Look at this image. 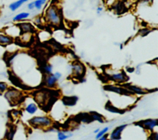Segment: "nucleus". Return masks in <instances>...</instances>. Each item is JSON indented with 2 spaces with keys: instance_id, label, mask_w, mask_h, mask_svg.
I'll list each match as a JSON object with an SVG mask.
<instances>
[{
  "instance_id": "15",
  "label": "nucleus",
  "mask_w": 158,
  "mask_h": 140,
  "mask_svg": "<svg viewBox=\"0 0 158 140\" xmlns=\"http://www.w3.org/2000/svg\"><path fill=\"white\" fill-rule=\"evenodd\" d=\"M77 98L75 96L71 97H64L63 102L64 104L67 106H73L75 104L77 101Z\"/></svg>"
},
{
  "instance_id": "13",
  "label": "nucleus",
  "mask_w": 158,
  "mask_h": 140,
  "mask_svg": "<svg viewBox=\"0 0 158 140\" xmlns=\"http://www.w3.org/2000/svg\"><path fill=\"white\" fill-rule=\"evenodd\" d=\"M28 1V0H18V1H16L11 3L9 5V9L12 11H15L18 8H19L23 3L27 2Z\"/></svg>"
},
{
  "instance_id": "28",
  "label": "nucleus",
  "mask_w": 158,
  "mask_h": 140,
  "mask_svg": "<svg viewBox=\"0 0 158 140\" xmlns=\"http://www.w3.org/2000/svg\"><path fill=\"white\" fill-rule=\"evenodd\" d=\"M99 140H107V134H104L102 136H101V138H99L98 139Z\"/></svg>"
},
{
  "instance_id": "21",
  "label": "nucleus",
  "mask_w": 158,
  "mask_h": 140,
  "mask_svg": "<svg viewBox=\"0 0 158 140\" xmlns=\"http://www.w3.org/2000/svg\"><path fill=\"white\" fill-rule=\"evenodd\" d=\"M71 136H72V134H70V135L66 134L65 133H64L62 131H60L57 134V138H58L59 140H65Z\"/></svg>"
},
{
  "instance_id": "8",
  "label": "nucleus",
  "mask_w": 158,
  "mask_h": 140,
  "mask_svg": "<svg viewBox=\"0 0 158 140\" xmlns=\"http://www.w3.org/2000/svg\"><path fill=\"white\" fill-rule=\"evenodd\" d=\"M72 71L74 75L77 76H81L83 74L84 70H85V67L80 62H75L72 64Z\"/></svg>"
},
{
  "instance_id": "24",
  "label": "nucleus",
  "mask_w": 158,
  "mask_h": 140,
  "mask_svg": "<svg viewBox=\"0 0 158 140\" xmlns=\"http://www.w3.org/2000/svg\"><path fill=\"white\" fill-rule=\"evenodd\" d=\"M7 88V85L4 82H0V91H4Z\"/></svg>"
},
{
  "instance_id": "14",
  "label": "nucleus",
  "mask_w": 158,
  "mask_h": 140,
  "mask_svg": "<svg viewBox=\"0 0 158 140\" xmlns=\"http://www.w3.org/2000/svg\"><path fill=\"white\" fill-rule=\"evenodd\" d=\"M13 42L12 38L8 36L0 34V45H6L11 44Z\"/></svg>"
},
{
  "instance_id": "10",
  "label": "nucleus",
  "mask_w": 158,
  "mask_h": 140,
  "mask_svg": "<svg viewBox=\"0 0 158 140\" xmlns=\"http://www.w3.org/2000/svg\"><path fill=\"white\" fill-rule=\"evenodd\" d=\"M123 86H124L125 88L129 90L130 91H131L133 93H137V94H139V95H143V94H145L146 93L143 89H142L141 88L138 87L137 86H135V85L126 84V85H123Z\"/></svg>"
},
{
  "instance_id": "11",
  "label": "nucleus",
  "mask_w": 158,
  "mask_h": 140,
  "mask_svg": "<svg viewBox=\"0 0 158 140\" xmlns=\"http://www.w3.org/2000/svg\"><path fill=\"white\" fill-rule=\"evenodd\" d=\"M57 81V78L54 76V74H48L45 79V84L48 87H53Z\"/></svg>"
},
{
  "instance_id": "20",
  "label": "nucleus",
  "mask_w": 158,
  "mask_h": 140,
  "mask_svg": "<svg viewBox=\"0 0 158 140\" xmlns=\"http://www.w3.org/2000/svg\"><path fill=\"white\" fill-rule=\"evenodd\" d=\"M109 127H105L102 130H99V131L97 133L96 136V139H98L99 138H101V136H102L104 134H105L106 133V132L109 130Z\"/></svg>"
},
{
  "instance_id": "19",
  "label": "nucleus",
  "mask_w": 158,
  "mask_h": 140,
  "mask_svg": "<svg viewBox=\"0 0 158 140\" xmlns=\"http://www.w3.org/2000/svg\"><path fill=\"white\" fill-rule=\"evenodd\" d=\"M106 109L108 111L113 112V113H121L120 111L118 108H117L114 106L110 104L109 103H108L106 105Z\"/></svg>"
},
{
  "instance_id": "4",
  "label": "nucleus",
  "mask_w": 158,
  "mask_h": 140,
  "mask_svg": "<svg viewBox=\"0 0 158 140\" xmlns=\"http://www.w3.org/2000/svg\"><path fill=\"white\" fill-rule=\"evenodd\" d=\"M35 96V99L38 104L41 106H44L48 103L50 95H49L46 91H39L37 92Z\"/></svg>"
},
{
  "instance_id": "30",
  "label": "nucleus",
  "mask_w": 158,
  "mask_h": 140,
  "mask_svg": "<svg viewBox=\"0 0 158 140\" xmlns=\"http://www.w3.org/2000/svg\"><path fill=\"white\" fill-rule=\"evenodd\" d=\"M99 130H100V129H99V128H97L96 130H95L94 131V133H96V134H97V133H98V132L99 131Z\"/></svg>"
},
{
  "instance_id": "17",
  "label": "nucleus",
  "mask_w": 158,
  "mask_h": 140,
  "mask_svg": "<svg viewBox=\"0 0 158 140\" xmlns=\"http://www.w3.org/2000/svg\"><path fill=\"white\" fill-rule=\"evenodd\" d=\"M25 110L29 114H35L37 111L38 107H37L36 104L31 103H30L29 104L27 105V106L26 107Z\"/></svg>"
},
{
  "instance_id": "16",
  "label": "nucleus",
  "mask_w": 158,
  "mask_h": 140,
  "mask_svg": "<svg viewBox=\"0 0 158 140\" xmlns=\"http://www.w3.org/2000/svg\"><path fill=\"white\" fill-rule=\"evenodd\" d=\"M89 115L92 120H96L100 123L104 122V119H103V117L101 114L96 112H91L89 113Z\"/></svg>"
},
{
  "instance_id": "3",
  "label": "nucleus",
  "mask_w": 158,
  "mask_h": 140,
  "mask_svg": "<svg viewBox=\"0 0 158 140\" xmlns=\"http://www.w3.org/2000/svg\"><path fill=\"white\" fill-rule=\"evenodd\" d=\"M5 97L10 103L16 104L20 101L21 98H22V94L20 91L12 88L7 91L5 94Z\"/></svg>"
},
{
  "instance_id": "6",
  "label": "nucleus",
  "mask_w": 158,
  "mask_h": 140,
  "mask_svg": "<svg viewBox=\"0 0 158 140\" xmlns=\"http://www.w3.org/2000/svg\"><path fill=\"white\" fill-rule=\"evenodd\" d=\"M105 89L109 91H114L115 93L122 94V95H130V94H134L133 92L130 91L129 90L127 89L126 88H123L121 87H117L114 85H107L105 87Z\"/></svg>"
},
{
  "instance_id": "18",
  "label": "nucleus",
  "mask_w": 158,
  "mask_h": 140,
  "mask_svg": "<svg viewBox=\"0 0 158 140\" xmlns=\"http://www.w3.org/2000/svg\"><path fill=\"white\" fill-rule=\"evenodd\" d=\"M30 14L28 12H21L19 13V14L16 15L14 18H13V20L16 21H20L22 20H23L25 18H27L29 17Z\"/></svg>"
},
{
  "instance_id": "2",
  "label": "nucleus",
  "mask_w": 158,
  "mask_h": 140,
  "mask_svg": "<svg viewBox=\"0 0 158 140\" xmlns=\"http://www.w3.org/2000/svg\"><path fill=\"white\" fill-rule=\"evenodd\" d=\"M29 123L35 127L48 128L52 124V120L47 116H35L30 119Z\"/></svg>"
},
{
  "instance_id": "29",
  "label": "nucleus",
  "mask_w": 158,
  "mask_h": 140,
  "mask_svg": "<svg viewBox=\"0 0 158 140\" xmlns=\"http://www.w3.org/2000/svg\"><path fill=\"white\" fill-rule=\"evenodd\" d=\"M102 10V8L101 7H99L97 8V13L98 14H100V12Z\"/></svg>"
},
{
  "instance_id": "1",
  "label": "nucleus",
  "mask_w": 158,
  "mask_h": 140,
  "mask_svg": "<svg viewBox=\"0 0 158 140\" xmlns=\"http://www.w3.org/2000/svg\"><path fill=\"white\" fill-rule=\"evenodd\" d=\"M46 19L49 23L55 26H59L61 23L62 18L60 14H59L58 8L56 6L52 5L47 9Z\"/></svg>"
},
{
  "instance_id": "9",
  "label": "nucleus",
  "mask_w": 158,
  "mask_h": 140,
  "mask_svg": "<svg viewBox=\"0 0 158 140\" xmlns=\"http://www.w3.org/2000/svg\"><path fill=\"white\" fill-rule=\"evenodd\" d=\"M110 78L112 80L119 82V83H122L124 82H126L128 80V77L125 74L124 72H118L114 74L111 75Z\"/></svg>"
},
{
  "instance_id": "5",
  "label": "nucleus",
  "mask_w": 158,
  "mask_h": 140,
  "mask_svg": "<svg viewBox=\"0 0 158 140\" xmlns=\"http://www.w3.org/2000/svg\"><path fill=\"white\" fill-rule=\"evenodd\" d=\"M144 129L152 131L157 126V119H146L138 123Z\"/></svg>"
},
{
  "instance_id": "22",
  "label": "nucleus",
  "mask_w": 158,
  "mask_h": 140,
  "mask_svg": "<svg viewBox=\"0 0 158 140\" xmlns=\"http://www.w3.org/2000/svg\"><path fill=\"white\" fill-rule=\"evenodd\" d=\"M43 71L46 74H48V75L51 74H52V66L49 64H46L43 67Z\"/></svg>"
},
{
  "instance_id": "32",
  "label": "nucleus",
  "mask_w": 158,
  "mask_h": 140,
  "mask_svg": "<svg viewBox=\"0 0 158 140\" xmlns=\"http://www.w3.org/2000/svg\"><path fill=\"white\" fill-rule=\"evenodd\" d=\"M147 140H152V138H151V137H149V138H148Z\"/></svg>"
},
{
  "instance_id": "23",
  "label": "nucleus",
  "mask_w": 158,
  "mask_h": 140,
  "mask_svg": "<svg viewBox=\"0 0 158 140\" xmlns=\"http://www.w3.org/2000/svg\"><path fill=\"white\" fill-rule=\"evenodd\" d=\"M34 2V5H35V7L38 9V10H40L41 9V7L43 6L42 4V1L41 0H36Z\"/></svg>"
},
{
  "instance_id": "12",
  "label": "nucleus",
  "mask_w": 158,
  "mask_h": 140,
  "mask_svg": "<svg viewBox=\"0 0 158 140\" xmlns=\"http://www.w3.org/2000/svg\"><path fill=\"white\" fill-rule=\"evenodd\" d=\"M19 26L23 33H31L34 31V27L33 25L30 23H20L19 25Z\"/></svg>"
},
{
  "instance_id": "7",
  "label": "nucleus",
  "mask_w": 158,
  "mask_h": 140,
  "mask_svg": "<svg viewBox=\"0 0 158 140\" xmlns=\"http://www.w3.org/2000/svg\"><path fill=\"white\" fill-rule=\"evenodd\" d=\"M127 126L126 124L122 125L119 126L115 128L114 131L112 132L110 136V138L111 140H118L121 138V133L122 131Z\"/></svg>"
},
{
  "instance_id": "26",
  "label": "nucleus",
  "mask_w": 158,
  "mask_h": 140,
  "mask_svg": "<svg viewBox=\"0 0 158 140\" xmlns=\"http://www.w3.org/2000/svg\"><path fill=\"white\" fill-rule=\"evenodd\" d=\"M28 9L30 10H33L35 8V5H34V2H30L28 6H27Z\"/></svg>"
},
{
  "instance_id": "25",
  "label": "nucleus",
  "mask_w": 158,
  "mask_h": 140,
  "mask_svg": "<svg viewBox=\"0 0 158 140\" xmlns=\"http://www.w3.org/2000/svg\"><path fill=\"white\" fill-rule=\"evenodd\" d=\"M149 29H141V31H140V32H139V34H141V35H146L147 34H148V33H149Z\"/></svg>"
},
{
  "instance_id": "31",
  "label": "nucleus",
  "mask_w": 158,
  "mask_h": 140,
  "mask_svg": "<svg viewBox=\"0 0 158 140\" xmlns=\"http://www.w3.org/2000/svg\"><path fill=\"white\" fill-rule=\"evenodd\" d=\"M46 1L47 0H41V1H42V4H43H43H44L45 3H46Z\"/></svg>"
},
{
  "instance_id": "27",
  "label": "nucleus",
  "mask_w": 158,
  "mask_h": 140,
  "mask_svg": "<svg viewBox=\"0 0 158 140\" xmlns=\"http://www.w3.org/2000/svg\"><path fill=\"white\" fill-rule=\"evenodd\" d=\"M54 76L57 78V80H58V79H59L61 77V76H62L61 73H60V72H55V73L54 74Z\"/></svg>"
}]
</instances>
